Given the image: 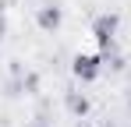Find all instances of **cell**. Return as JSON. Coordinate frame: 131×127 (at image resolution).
Masks as SVG:
<instances>
[{"label":"cell","mask_w":131,"mask_h":127,"mask_svg":"<svg viewBox=\"0 0 131 127\" xmlns=\"http://www.w3.org/2000/svg\"><path fill=\"white\" fill-rule=\"evenodd\" d=\"M71 74H74V81L92 85L99 74H103V53H74V60H71Z\"/></svg>","instance_id":"6da1fadb"},{"label":"cell","mask_w":131,"mask_h":127,"mask_svg":"<svg viewBox=\"0 0 131 127\" xmlns=\"http://www.w3.org/2000/svg\"><path fill=\"white\" fill-rule=\"evenodd\" d=\"M117 28H121V18L117 14H96L92 18V39L99 42L103 57L113 49V39H117Z\"/></svg>","instance_id":"7a4b0ae2"},{"label":"cell","mask_w":131,"mask_h":127,"mask_svg":"<svg viewBox=\"0 0 131 127\" xmlns=\"http://www.w3.org/2000/svg\"><path fill=\"white\" fill-rule=\"evenodd\" d=\"M36 25H39L43 32H57V28L64 25V7H57V4H43V7L36 11Z\"/></svg>","instance_id":"3957f363"},{"label":"cell","mask_w":131,"mask_h":127,"mask_svg":"<svg viewBox=\"0 0 131 127\" xmlns=\"http://www.w3.org/2000/svg\"><path fill=\"white\" fill-rule=\"evenodd\" d=\"M64 103H67V113H71L74 120H85V117H89V95H82V92H67Z\"/></svg>","instance_id":"277c9868"},{"label":"cell","mask_w":131,"mask_h":127,"mask_svg":"<svg viewBox=\"0 0 131 127\" xmlns=\"http://www.w3.org/2000/svg\"><path fill=\"white\" fill-rule=\"evenodd\" d=\"M4 32H7V21H4V14H0V39H4Z\"/></svg>","instance_id":"5b68a950"},{"label":"cell","mask_w":131,"mask_h":127,"mask_svg":"<svg viewBox=\"0 0 131 127\" xmlns=\"http://www.w3.org/2000/svg\"><path fill=\"white\" fill-rule=\"evenodd\" d=\"M74 127H89V120H74Z\"/></svg>","instance_id":"8992f818"},{"label":"cell","mask_w":131,"mask_h":127,"mask_svg":"<svg viewBox=\"0 0 131 127\" xmlns=\"http://www.w3.org/2000/svg\"><path fill=\"white\" fill-rule=\"evenodd\" d=\"M32 127H50V124H32Z\"/></svg>","instance_id":"52a82bcc"},{"label":"cell","mask_w":131,"mask_h":127,"mask_svg":"<svg viewBox=\"0 0 131 127\" xmlns=\"http://www.w3.org/2000/svg\"><path fill=\"white\" fill-rule=\"evenodd\" d=\"M128 109H131V99H128Z\"/></svg>","instance_id":"ba28073f"},{"label":"cell","mask_w":131,"mask_h":127,"mask_svg":"<svg viewBox=\"0 0 131 127\" xmlns=\"http://www.w3.org/2000/svg\"><path fill=\"white\" fill-rule=\"evenodd\" d=\"M106 127H113V124H106Z\"/></svg>","instance_id":"9c48e42d"}]
</instances>
